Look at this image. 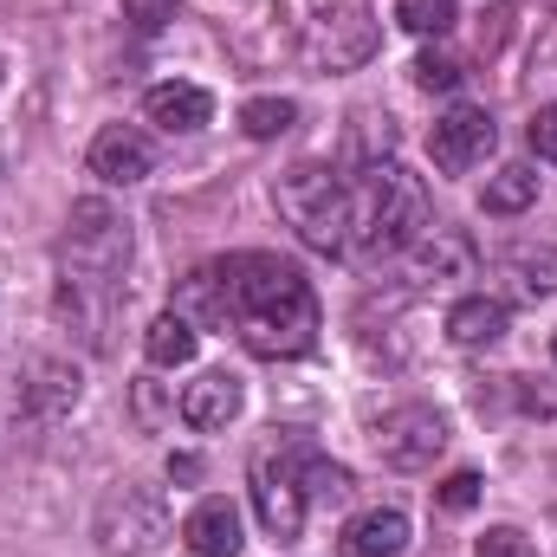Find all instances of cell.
Masks as SVG:
<instances>
[{
  "label": "cell",
  "instance_id": "1",
  "mask_svg": "<svg viewBox=\"0 0 557 557\" xmlns=\"http://www.w3.org/2000/svg\"><path fill=\"white\" fill-rule=\"evenodd\" d=\"M188 324H227L253 357L285 363L305 357L318 344V292L278 253H234V260H208L182 278V305Z\"/></svg>",
  "mask_w": 557,
  "mask_h": 557
},
{
  "label": "cell",
  "instance_id": "2",
  "mask_svg": "<svg viewBox=\"0 0 557 557\" xmlns=\"http://www.w3.org/2000/svg\"><path fill=\"white\" fill-rule=\"evenodd\" d=\"M428 234V188L416 169L403 162H363V175L350 182V234H344V260L376 267L409 253Z\"/></svg>",
  "mask_w": 557,
  "mask_h": 557
},
{
  "label": "cell",
  "instance_id": "3",
  "mask_svg": "<svg viewBox=\"0 0 557 557\" xmlns=\"http://www.w3.org/2000/svg\"><path fill=\"white\" fill-rule=\"evenodd\" d=\"M278 214L298 227V240L311 253H344V234H350V188L337 182V169L324 162H292L273 182Z\"/></svg>",
  "mask_w": 557,
  "mask_h": 557
},
{
  "label": "cell",
  "instance_id": "4",
  "mask_svg": "<svg viewBox=\"0 0 557 557\" xmlns=\"http://www.w3.org/2000/svg\"><path fill=\"white\" fill-rule=\"evenodd\" d=\"M65 278H91V285H117L124 260H131V227L111 201H72L65 240H59Z\"/></svg>",
  "mask_w": 557,
  "mask_h": 557
},
{
  "label": "cell",
  "instance_id": "5",
  "mask_svg": "<svg viewBox=\"0 0 557 557\" xmlns=\"http://www.w3.org/2000/svg\"><path fill=\"white\" fill-rule=\"evenodd\" d=\"M305 506H311V499H305V441L260 454V460H253V512H260L267 539L298 545V532H305Z\"/></svg>",
  "mask_w": 557,
  "mask_h": 557
},
{
  "label": "cell",
  "instance_id": "6",
  "mask_svg": "<svg viewBox=\"0 0 557 557\" xmlns=\"http://www.w3.org/2000/svg\"><path fill=\"white\" fill-rule=\"evenodd\" d=\"M162 532H169V506H162V493H156V486L124 480V486H111V493L98 499V545H104L111 557L149 552Z\"/></svg>",
  "mask_w": 557,
  "mask_h": 557
},
{
  "label": "cell",
  "instance_id": "7",
  "mask_svg": "<svg viewBox=\"0 0 557 557\" xmlns=\"http://www.w3.org/2000/svg\"><path fill=\"white\" fill-rule=\"evenodd\" d=\"M285 20L298 26V46H305V59H311L318 72L363 65V59H370V46H376V33H370V20H363V7H357V0H331L318 20H305V13H285Z\"/></svg>",
  "mask_w": 557,
  "mask_h": 557
},
{
  "label": "cell",
  "instance_id": "8",
  "mask_svg": "<svg viewBox=\"0 0 557 557\" xmlns=\"http://www.w3.org/2000/svg\"><path fill=\"white\" fill-rule=\"evenodd\" d=\"M370 441H376L383 467H396V473H421V467H434L441 447H447V416L428 409V403H403V409H389V416L376 421Z\"/></svg>",
  "mask_w": 557,
  "mask_h": 557
},
{
  "label": "cell",
  "instance_id": "9",
  "mask_svg": "<svg viewBox=\"0 0 557 557\" xmlns=\"http://www.w3.org/2000/svg\"><path fill=\"white\" fill-rule=\"evenodd\" d=\"M473 267H480V247H473L460 227H428L416 247H409V260H403V278H409L416 292H434V285L473 278Z\"/></svg>",
  "mask_w": 557,
  "mask_h": 557
},
{
  "label": "cell",
  "instance_id": "10",
  "mask_svg": "<svg viewBox=\"0 0 557 557\" xmlns=\"http://www.w3.org/2000/svg\"><path fill=\"white\" fill-rule=\"evenodd\" d=\"M493 143H499V131H493V117H486L480 104H454V111L434 124L428 149H434V169H441V175H467V169H480V162L493 156Z\"/></svg>",
  "mask_w": 557,
  "mask_h": 557
},
{
  "label": "cell",
  "instance_id": "11",
  "mask_svg": "<svg viewBox=\"0 0 557 557\" xmlns=\"http://www.w3.org/2000/svg\"><path fill=\"white\" fill-rule=\"evenodd\" d=\"M149 169H156V149H149V137H143L137 124H104V131L91 137V175H98V182L137 188Z\"/></svg>",
  "mask_w": 557,
  "mask_h": 557
},
{
  "label": "cell",
  "instance_id": "12",
  "mask_svg": "<svg viewBox=\"0 0 557 557\" xmlns=\"http://www.w3.org/2000/svg\"><path fill=\"white\" fill-rule=\"evenodd\" d=\"M240 403H247L240 376H227V370H208V376H195V383L182 389V421H188V428H201V434H221L227 421L240 416Z\"/></svg>",
  "mask_w": 557,
  "mask_h": 557
},
{
  "label": "cell",
  "instance_id": "13",
  "mask_svg": "<svg viewBox=\"0 0 557 557\" xmlns=\"http://www.w3.org/2000/svg\"><path fill=\"white\" fill-rule=\"evenodd\" d=\"M409 552V519L396 506H376V512H357L344 532H337V557H403Z\"/></svg>",
  "mask_w": 557,
  "mask_h": 557
},
{
  "label": "cell",
  "instance_id": "14",
  "mask_svg": "<svg viewBox=\"0 0 557 557\" xmlns=\"http://www.w3.org/2000/svg\"><path fill=\"white\" fill-rule=\"evenodd\" d=\"M143 111H149V124H162V131L188 137V131H201V124L214 117V98H208L201 85H182V78H169V85H149Z\"/></svg>",
  "mask_w": 557,
  "mask_h": 557
},
{
  "label": "cell",
  "instance_id": "15",
  "mask_svg": "<svg viewBox=\"0 0 557 557\" xmlns=\"http://www.w3.org/2000/svg\"><path fill=\"white\" fill-rule=\"evenodd\" d=\"M182 539H188L195 557H240V512H234V499H201L182 519Z\"/></svg>",
  "mask_w": 557,
  "mask_h": 557
},
{
  "label": "cell",
  "instance_id": "16",
  "mask_svg": "<svg viewBox=\"0 0 557 557\" xmlns=\"http://www.w3.org/2000/svg\"><path fill=\"white\" fill-rule=\"evenodd\" d=\"M506 324H512L506 305L486 298V292H480V298H460V305L447 311V337H454L460 350H493V344L506 337Z\"/></svg>",
  "mask_w": 557,
  "mask_h": 557
},
{
  "label": "cell",
  "instance_id": "17",
  "mask_svg": "<svg viewBox=\"0 0 557 557\" xmlns=\"http://www.w3.org/2000/svg\"><path fill=\"white\" fill-rule=\"evenodd\" d=\"M195 350H201V331H195L182 311H162V318L143 331V357H149L156 370H182V363H195Z\"/></svg>",
  "mask_w": 557,
  "mask_h": 557
},
{
  "label": "cell",
  "instance_id": "18",
  "mask_svg": "<svg viewBox=\"0 0 557 557\" xmlns=\"http://www.w3.org/2000/svg\"><path fill=\"white\" fill-rule=\"evenodd\" d=\"M499 267H506V278H512V292L532 298V305L557 292V247H512Z\"/></svg>",
  "mask_w": 557,
  "mask_h": 557
},
{
  "label": "cell",
  "instance_id": "19",
  "mask_svg": "<svg viewBox=\"0 0 557 557\" xmlns=\"http://www.w3.org/2000/svg\"><path fill=\"white\" fill-rule=\"evenodd\" d=\"M532 201H539V169L532 162H506L486 182V214H525Z\"/></svg>",
  "mask_w": 557,
  "mask_h": 557
},
{
  "label": "cell",
  "instance_id": "20",
  "mask_svg": "<svg viewBox=\"0 0 557 557\" xmlns=\"http://www.w3.org/2000/svg\"><path fill=\"white\" fill-rule=\"evenodd\" d=\"M350 493H357L350 467H337V460H324V454L305 447V499H311V506H344Z\"/></svg>",
  "mask_w": 557,
  "mask_h": 557
},
{
  "label": "cell",
  "instance_id": "21",
  "mask_svg": "<svg viewBox=\"0 0 557 557\" xmlns=\"http://www.w3.org/2000/svg\"><path fill=\"white\" fill-rule=\"evenodd\" d=\"M292 124H298V104H292V98H253V104H240V131L253 143L285 137Z\"/></svg>",
  "mask_w": 557,
  "mask_h": 557
},
{
  "label": "cell",
  "instance_id": "22",
  "mask_svg": "<svg viewBox=\"0 0 557 557\" xmlns=\"http://www.w3.org/2000/svg\"><path fill=\"white\" fill-rule=\"evenodd\" d=\"M396 20H403L416 39H441V33H454L460 7H454V0H396Z\"/></svg>",
  "mask_w": 557,
  "mask_h": 557
},
{
  "label": "cell",
  "instance_id": "23",
  "mask_svg": "<svg viewBox=\"0 0 557 557\" xmlns=\"http://www.w3.org/2000/svg\"><path fill=\"white\" fill-rule=\"evenodd\" d=\"M409 72H416L421 91H454V85H460V59H454L447 46H428V52H421Z\"/></svg>",
  "mask_w": 557,
  "mask_h": 557
},
{
  "label": "cell",
  "instance_id": "24",
  "mask_svg": "<svg viewBox=\"0 0 557 557\" xmlns=\"http://www.w3.org/2000/svg\"><path fill=\"white\" fill-rule=\"evenodd\" d=\"M480 486H486V480L460 467V473H447V480L434 486V506H441V512H473V506H480Z\"/></svg>",
  "mask_w": 557,
  "mask_h": 557
},
{
  "label": "cell",
  "instance_id": "25",
  "mask_svg": "<svg viewBox=\"0 0 557 557\" xmlns=\"http://www.w3.org/2000/svg\"><path fill=\"white\" fill-rule=\"evenodd\" d=\"M473 557H539V552H532V539H525L519 525H486L480 545H473Z\"/></svg>",
  "mask_w": 557,
  "mask_h": 557
},
{
  "label": "cell",
  "instance_id": "26",
  "mask_svg": "<svg viewBox=\"0 0 557 557\" xmlns=\"http://www.w3.org/2000/svg\"><path fill=\"white\" fill-rule=\"evenodd\" d=\"M124 20H131L137 33H162V26L175 20V0H124Z\"/></svg>",
  "mask_w": 557,
  "mask_h": 557
},
{
  "label": "cell",
  "instance_id": "27",
  "mask_svg": "<svg viewBox=\"0 0 557 557\" xmlns=\"http://www.w3.org/2000/svg\"><path fill=\"white\" fill-rule=\"evenodd\" d=\"M532 149H539L545 162H557V104H539V111H532Z\"/></svg>",
  "mask_w": 557,
  "mask_h": 557
},
{
  "label": "cell",
  "instance_id": "28",
  "mask_svg": "<svg viewBox=\"0 0 557 557\" xmlns=\"http://www.w3.org/2000/svg\"><path fill=\"white\" fill-rule=\"evenodd\" d=\"M169 480H201V460L195 454H169Z\"/></svg>",
  "mask_w": 557,
  "mask_h": 557
},
{
  "label": "cell",
  "instance_id": "29",
  "mask_svg": "<svg viewBox=\"0 0 557 557\" xmlns=\"http://www.w3.org/2000/svg\"><path fill=\"white\" fill-rule=\"evenodd\" d=\"M552 357H557V337H552Z\"/></svg>",
  "mask_w": 557,
  "mask_h": 557
}]
</instances>
